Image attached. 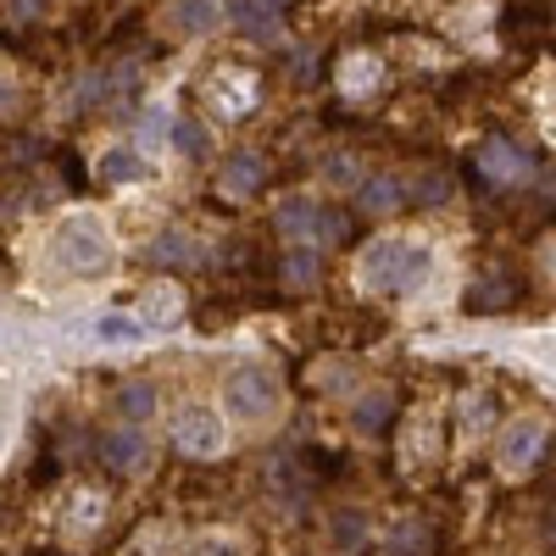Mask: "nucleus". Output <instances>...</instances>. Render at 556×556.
<instances>
[{
  "label": "nucleus",
  "instance_id": "f8f14e48",
  "mask_svg": "<svg viewBox=\"0 0 556 556\" xmlns=\"http://www.w3.org/2000/svg\"><path fill=\"white\" fill-rule=\"evenodd\" d=\"M228 17H235V28L251 34V39H273L278 34V7H273V0H235Z\"/></svg>",
  "mask_w": 556,
  "mask_h": 556
},
{
  "label": "nucleus",
  "instance_id": "f3484780",
  "mask_svg": "<svg viewBox=\"0 0 556 556\" xmlns=\"http://www.w3.org/2000/svg\"><path fill=\"white\" fill-rule=\"evenodd\" d=\"M312 201H301V195H290L285 206H278V235H290V240H312Z\"/></svg>",
  "mask_w": 556,
  "mask_h": 556
},
{
  "label": "nucleus",
  "instance_id": "393cba45",
  "mask_svg": "<svg viewBox=\"0 0 556 556\" xmlns=\"http://www.w3.org/2000/svg\"><path fill=\"white\" fill-rule=\"evenodd\" d=\"M412 201H424V206H440V201H451V178L445 173H424L412 184Z\"/></svg>",
  "mask_w": 556,
  "mask_h": 556
},
{
  "label": "nucleus",
  "instance_id": "412c9836",
  "mask_svg": "<svg viewBox=\"0 0 556 556\" xmlns=\"http://www.w3.org/2000/svg\"><path fill=\"white\" fill-rule=\"evenodd\" d=\"M96 334H101V340H112V345H128V340L146 334V323L128 317V312H106V317L96 323Z\"/></svg>",
  "mask_w": 556,
  "mask_h": 556
},
{
  "label": "nucleus",
  "instance_id": "f257e3e1",
  "mask_svg": "<svg viewBox=\"0 0 556 556\" xmlns=\"http://www.w3.org/2000/svg\"><path fill=\"white\" fill-rule=\"evenodd\" d=\"M429 278V251L412 245V240H379L374 251L362 256V285L374 295H401L417 290Z\"/></svg>",
  "mask_w": 556,
  "mask_h": 556
},
{
  "label": "nucleus",
  "instance_id": "5701e85b",
  "mask_svg": "<svg viewBox=\"0 0 556 556\" xmlns=\"http://www.w3.org/2000/svg\"><path fill=\"white\" fill-rule=\"evenodd\" d=\"M173 139H178V151H184V156H206V151H212V134H206L201 123H190V117L173 123Z\"/></svg>",
  "mask_w": 556,
  "mask_h": 556
},
{
  "label": "nucleus",
  "instance_id": "ddd939ff",
  "mask_svg": "<svg viewBox=\"0 0 556 556\" xmlns=\"http://www.w3.org/2000/svg\"><path fill=\"white\" fill-rule=\"evenodd\" d=\"M401 195H406L401 178H367L362 190H356V206H362V212H395Z\"/></svg>",
  "mask_w": 556,
  "mask_h": 556
},
{
  "label": "nucleus",
  "instance_id": "6ab92c4d",
  "mask_svg": "<svg viewBox=\"0 0 556 556\" xmlns=\"http://www.w3.org/2000/svg\"><path fill=\"white\" fill-rule=\"evenodd\" d=\"M151 406H156V390H151L146 379H134V384H123V390H117V412L128 417V424H139V417H151Z\"/></svg>",
  "mask_w": 556,
  "mask_h": 556
},
{
  "label": "nucleus",
  "instance_id": "aec40b11",
  "mask_svg": "<svg viewBox=\"0 0 556 556\" xmlns=\"http://www.w3.org/2000/svg\"><path fill=\"white\" fill-rule=\"evenodd\" d=\"M101 178H106V184H134V178H146V162H139L134 151H117V146H112V151L101 156Z\"/></svg>",
  "mask_w": 556,
  "mask_h": 556
},
{
  "label": "nucleus",
  "instance_id": "dca6fc26",
  "mask_svg": "<svg viewBox=\"0 0 556 556\" xmlns=\"http://www.w3.org/2000/svg\"><path fill=\"white\" fill-rule=\"evenodd\" d=\"M184 317V301H178V290H151L146 295V329H173V323Z\"/></svg>",
  "mask_w": 556,
  "mask_h": 556
},
{
  "label": "nucleus",
  "instance_id": "423d86ee",
  "mask_svg": "<svg viewBox=\"0 0 556 556\" xmlns=\"http://www.w3.org/2000/svg\"><path fill=\"white\" fill-rule=\"evenodd\" d=\"M545 451V424H513L501 440V468L506 473H529Z\"/></svg>",
  "mask_w": 556,
  "mask_h": 556
},
{
  "label": "nucleus",
  "instance_id": "bb28decb",
  "mask_svg": "<svg viewBox=\"0 0 556 556\" xmlns=\"http://www.w3.org/2000/svg\"><path fill=\"white\" fill-rule=\"evenodd\" d=\"M173 134V123H167V112H146V123H139V139L146 146H162V139Z\"/></svg>",
  "mask_w": 556,
  "mask_h": 556
},
{
  "label": "nucleus",
  "instance_id": "20e7f679",
  "mask_svg": "<svg viewBox=\"0 0 556 556\" xmlns=\"http://www.w3.org/2000/svg\"><path fill=\"white\" fill-rule=\"evenodd\" d=\"M228 406H235L240 417H273V406H278V384L262 374V367H240V374L228 379Z\"/></svg>",
  "mask_w": 556,
  "mask_h": 556
},
{
  "label": "nucleus",
  "instance_id": "b1692460",
  "mask_svg": "<svg viewBox=\"0 0 556 556\" xmlns=\"http://www.w3.org/2000/svg\"><path fill=\"white\" fill-rule=\"evenodd\" d=\"M545 23H551L545 7H513V12H506V34H513V39L518 34H545Z\"/></svg>",
  "mask_w": 556,
  "mask_h": 556
},
{
  "label": "nucleus",
  "instance_id": "39448f33",
  "mask_svg": "<svg viewBox=\"0 0 556 556\" xmlns=\"http://www.w3.org/2000/svg\"><path fill=\"white\" fill-rule=\"evenodd\" d=\"M479 178H484V184H523V178H529V156L513 146V139H484Z\"/></svg>",
  "mask_w": 556,
  "mask_h": 556
},
{
  "label": "nucleus",
  "instance_id": "cd10ccee",
  "mask_svg": "<svg viewBox=\"0 0 556 556\" xmlns=\"http://www.w3.org/2000/svg\"><path fill=\"white\" fill-rule=\"evenodd\" d=\"M356 540H362V518H356V513H340V523H334V545L351 551Z\"/></svg>",
  "mask_w": 556,
  "mask_h": 556
},
{
  "label": "nucleus",
  "instance_id": "4468645a",
  "mask_svg": "<svg viewBox=\"0 0 556 556\" xmlns=\"http://www.w3.org/2000/svg\"><path fill=\"white\" fill-rule=\"evenodd\" d=\"M390 417H395V395H390V390H374V395L356 406V429H362V434H384Z\"/></svg>",
  "mask_w": 556,
  "mask_h": 556
},
{
  "label": "nucleus",
  "instance_id": "a211bd4d",
  "mask_svg": "<svg viewBox=\"0 0 556 556\" xmlns=\"http://www.w3.org/2000/svg\"><path fill=\"white\" fill-rule=\"evenodd\" d=\"M151 262H156V267H190V262H201V256H195V240H190V235H162V240L151 245Z\"/></svg>",
  "mask_w": 556,
  "mask_h": 556
},
{
  "label": "nucleus",
  "instance_id": "7ed1b4c3",
  "mask_svg": "<svg viewBox=\"0 0 556 556\" xmlns=\"http://www.w3.org/2000/svg\"><path fill=\"white\" fill-rule=\"evenodd\" d=\"M173 440H178V451H190V456H217V451H223V424H217V412L184 406V412L173 417Z\"/></svg>",
  "mask_w": 556,
  "mask_h": 556
},
{
  "label": "nucleus",
  "instance_id": "f03ea898",
  "mask_svg": "<svg viewBox=\"0 0 556 556\" xmlns=\"http://www.w3.org/2000/svg\"><path fill=\"white\" fill-rule=\"evenodd\" d=\"M56 262L78 278H96L112 267V240H106V228L96 217H73L56 228Z\"/></svg>",
  "mask_w": 556,
  "mask_h": 556
},
{
  "label": "nucleus",
  "instance_id": "6e6552de",
  "mask_svg": "<svg viewBox=\"0 0 556 556\" xmlns=\"http://www.w3.org/2000/svg\"><path fill=\"white\" fill-rule=\"evenodd\" d=\"M518 301V278H479V285L468 290V295H462V306H468L473 317H490V312H506V306H513Z\"/></svg>",
  "mask_w": 556,
  "mask_h": 556
},
{
  "label": "nucleus",
  "instance_id": "4be33fe9",
  "mask_svg": "<svg viewBox=\"0 0 556 556\" xmlns=\"http://www.w3.org/2000/svg\"><path fill=\"white\" fill-rule=\"evenodd\" d=\"M278 273H285V285L312 290V285H317V256H312V251H290L285 262H278Z\"/></svg>",
  "mask_w": 556,
  "mask_h": 556
},
{
  "label": "nucleus",
  "instance_id": "9d476101",
  "mask_svg": "<svg viewBox=\"0 0 556 556\" xmlns=\"http://www.w3.org/2000/svg\"><path fill=\"white\" fill-rule=\"evenodd\" d=\"M101 462L112 473H134L139 462H146V440H139V429H112L101 440Z\"/></svg>",
  "mask_w": 556,
  "mask_h": 556
},
{
  "label": "nucleus",
  "instance_id": "c756f323",
  "mask_svg": "<svg viewBox=\"0 0 556 556\" xmlns=\"http://www.w3.org/2000/svg\"><path fill=\"white\" fill-rule=\"evenodd\" d=\"M17 12H23V17H34V12H39V0H17Z\"/></svg>",
  "mask_w": 556,
  "mask_h": 556
},
{
  "label": "nucleus",
  "instance_id": "1a4fd4ad",
  "mask_svg": "<svg viewBox=\"0 0 556 556\" xmlns=\"http://www.w3.org/2000/svg\"><path fill=\"white\" fill-rule=\"evenodd\" d=\"M217 17H223V0H173L167 28L173 34H206V28H217Z\"/></svg>",
  "mask_w": 556,
  "mask_h": 556
},
{
  "label": "nucleus",
  "instance_id": "0eeeda50",
  "mask_svg": "<svg viewBox=\"0 0 556 556\" xmlns=\"http://www.w3.org/2000/svg\"><path fill=\"white\" fill-rule=\"evenodd\" d=\"M206 96L217 101V112H223V117H240V112L256 101V78H251V73H240V67H223V73L206 84Z\"/></svg>",
  "mask_w": 556,
  "mask_h": 556
},
{
  "label": "nucleus",
  "instance_id": "2eb2a0df",
  "mask_svg": "<svg viewBox=\"0 0 556 556\" xmlns=\"http://www.w3.org/2000/svg\"><path fill=\"white\" fill-rule=\"evenodd\" d=\"M312 240L317 245H345L351 240V217L340 206H317L312 212Z\"/></svg>",
  "mask_w": 556,
  "mask_h": 556
},
{
  "label": "nucleus",
  "instance_id": "c85d7f7f",
  "mask_svg": "<svg viewBox=\"0 0 556 556\" xmlns=\"http://www.w3.org/2000/svg\"><path fill=\"white\" fill-rule=\"evenodd\" d=\"M195 556H240V545H228V540H212V545H201Z\"/></svg>",
  "mask_w": 556,
  "mask_h": 556
},
{
  "label": "nucleus",
  "instance_id": "9b49d317",
  "mask_svg": "<svg viewBox=\"0 0 556 556\" xmlns=\"http://www.w3.org/2000/svg\"><path fill=\"white\" fill-rule=\"evenodd\" d=\"M262 184H267V162H262L256 151L228 156V167H223V190H228V195H256Z\"/></svg>",
  "mask_w": 556,
  "mask_h": 556
},
{
  "label": "nucleus",
  "instance_id": "a878e982",
  "mask_svg": "<svg viewBox=\"0 0 556 556\" xmlns=\"http://www.w3.org/2000/svg\"><path fill=\"white\" fill-rule=\"evenodd\" d=\"M390 551H417V556H429V551H434V534H429L424 523H406V529L395 534V545H390Z\"/></svg>",
  "mask_w": 556,
  "mask_h": 556
}]
</instances>
